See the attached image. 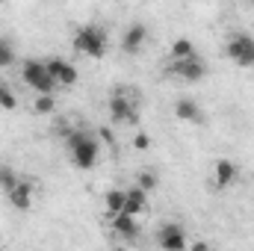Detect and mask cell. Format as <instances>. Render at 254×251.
Returning <instances> with one entry per match:
<instances>
[{"instance_id": "obj_26", "label": "cell", "mask_w": 254, "mask_h": 251, "mask_svg": "<svg viewBox=\"0 0 254 251\" xmlns=\"http://www.w3.org/2000/svg\"><path fill=\"white\" fill-rule=\"evenodd\" d=\"M113 251H125V249H113Z\"/></svg>"}, {"instance_id": "obj_18", "label": "cell", "mask_w": 254, "mask_h": 251, "mask_svg": "<svg viewBox=\"0 0 254 251\" xmlns=\"http://www.w3.org/2000/svg\"><path fill=\"white\" fill-rule=\"evenodd\" d=\"M18 184H21V181H18L15 169H12V166H0V189H6V195H9Z\"/></svg>"}, {"instance_id": "obj_19", "label": "cell", "mask_w": 254, "mask_h": 251, "mask_svg": "<svg viewBox=\"0 0 254 251\" xmlns=\"http://www.w3.org/2000/svg\"><path fill=\"white\" fill-rule=\"evenodd\" d=\"M136 187L142 189V192H148V195H151V192L157 189V175H154V172H139Z\"/></svg>"}, {"instance_id": "obj_22", "label": "cell", "mask_w": 254, "mask_h": 251, "mask_svg": "<svg viewBox=\"0 0 254 251\" xmlns=\"http://www.w3.org/2000/svg\"><path fill=\"white\" fill-rule=\"evenodd\" d=\"M133 148L136 151H151V136L148 133H136L133 136Z\"/></svg>"}, {"instance_id": "obj_3", "label": "cell", "mask_w": 254, "mask_h": 251, "mask_svg": "<svg viewBox=\"0 0 254 251\" xmlns=\"http://www.w3.org/2000/svg\"><path fill=\"white\" fill-rule=\"evenodd\" d=\"M21 77H24V83H27L33 92H39V95H54V92H57V80L48 74V65L39 63V60H27Z\"/></svg>"}, {"instance_id": "obj_24", "label": "cell", "mask_w": 254, "mask_h": 251, "mask_svg": "<svg viewBox=\"0 0 254 251\" xmlns=\"http://www.w3.org/2000/svg\"><path fill=\"white\" fill-rule=\"evenodd\" d=\"M190 251H210V246H207V243H195Z\"/></svg>"}, {"instance_id": "obj_13", "label": "cell", "mask_w": 254, "mask_h": 251, "mask_svg": "<svg viewBox=\"0 0 254 251\" xmlns=\"http://www.w3.org/2000/svg\"><path fill=\"white\" fill-rule=\"evenodd\" d=\"M9 204H12L15 210H30V207H33V184L21 181L18 187L9 192Z\"/></svg>"}, {"instance_id": "obj_8", "label": "cell", "mask_w": 254, "mask_h": 251, "mask_svg": "<svg viewBox=\"0 0 254 251\" xmlns=\"http://www.w3.org/2000/svg\"><path fill=\"white\" fill-rule=\"evenodd\" d=\"M204 71H207V65L201 63L198 57L169 65V74H175V77H181V80H187V83H198V80L204 77Z\"/></svg>"}, {"instance_id": "obj_2", "label": "cell", "mask_w": 254, "mask_h": 251, "mask_svg": "<svg viewBox=\"0 0 254 251\" xmlns=\"http://www.w3.org/2000/svg\"><path fill=\"white\" fill-rule=\"evenodd\" d=\"M65 145H68V151H71L74 166H80V169H92L95 160H98V154H101V145H98L95 136L86 133V130H74V133L65 139Z\"/></svg>"}, {"instance_id": "obj_23", "label": "cell", "mask_w": 254, "mask_h": 251, "mask_svg": "<svg viewBox=\"0 0 254 251\" xmlns=\"http://www.w3.org/2000/svg\"><path fill=\"white\" fill-rule=\"evenodd\" d=\"M98 139H101L104 145H116V133H113L110 127H101V130H98Z\"/></svg>"}, {"instance_id": "obj_6", "label": "cell", "mask_w": 254, "mask_h": 251, "mask_svg": "<svg viewBox=\"0 0 254 251\" xmlns=\"http://www.w3.org/2000/svg\"><path fill=\"white\" fill-rule=\"evenodd\" d=\"M157 243L163 251H184L187 249V231L175 222H166L160 231H157Z\"/></svg>"}, {"instance_id": "obj_14", "label": "cell", "mask_w": 254, "mask_h": 251, "mask_svg": "<svg viewBox=\"0 0 254 251\" xmlns=\"http://www.w3.org/2000/svg\"><path fill=\"white\" fill-rule=\"evenodd\" d=\"M110 228H113V234H119V237H125V240H136L139 237V225H136V219H130V216H113L110 219Z\"/></svg>"}, {"instance_id": "obj_17", "label": "cell", "mask_w": 254, "mask_h": 251, "mask_svg": "<svg viewBox=\"0 0 254 251\" xmlns=\"http://www.w3.org/2000/svg\"><path fill=\"white\" fill-rule=\"evenodd\" d=\"M33 113H36V116H51V113H57V95H36V98H33Z\"/></svg>"}, {"instance_id": "obj_5", "label": "cell", "mask_w": 254, "mask_h": 251, "mask_svg": "<svg viewBox=\"0 0 254 251\" xmlns=\"http://www.w3.org/2000/svg\"><path fill=\"white\" fill-rule=\"evenodd\" d=\"M110 116H113L116 125H136L139 122V113L133 110V104L127 101V95L122 89H116L113 98H110Z\"/></svg>"}, {"instance_id": "obj_10", "label": "cell", "mask_w": 254, "mask_h": 251, "mask_svg": "<svg viewBox=\"0 0 254 251\" xmlns=\"http://www.w3.org/2000/svg\"><path fill=\"white\" fill-rule=\"evenodd\" d=\"M237 163H231V160H219L216 163V169H213V184L216 189H228L234 181H237Z\"/></svg>"}, {"instance_id": "obj_9", "label": "cell", "mask_w": 254, "mask_h": 251, "mask_svg": "<svg viewBox=\"0 0 254 251\" xmlns=\"http://www.w3.org/2000/svg\"><path fill=\"white\" fill-rule=\"evenodd\" d=\"M148 207V192H142L139 187H130V189H125V216H130V219H136L142 210Z\"/></svg>"}, {"instance_id": "obj_11", "label": "cell", "mask_w": 254, "mask_h": 251, "mask_svg": "<svg viewBox=\"0 0 254 251\" xmlns=\"http://www.w3.org/2000/svg\"><path fill=\"white\" fill-rule=\"evenodd\" d=\"M175 116L181 119V122H190V125H201L204 122V113H201V107L190 101V98H181L178 104H175Z\"/></svg>"}, {"instance_id": "obj_7", "label": "cell", "mask_w": 254, "mask_h": 251, "mask_svg": "<svg viewBox=\"0 0 254 251\" xmlns=\"http://www.w3.org/2000/svg\"><path fill=\"white\" fill-rule=\"evenodd\" d=\"M45 65H48V74L57 80V86H74L80 80V71L68 63V60H63V57H54V60H48Z\"/></svg>"}, {"instance_id": "obj_25", "label": "cell", "mask_w": 254, "mask_h": 251, "mask_svg": "<svg viewBox=\"0 0 254 251\" xmlns=\"http://www.w3.org/2000/svg\"><path fill=\"white\" fill-rule=\"evenodd\" d=\"M0 246H3V234H0Z\"/></svg>"}, {"instance_id": "obj_15", "label": "cell", "mask_w": 254, "mask_h": 251, "mask_svg": "<svg viewBox=\"0 0 254 251\" xmlns=\"http://www.w3.org/2000/svg\"><path fill=\"white\" fill-rule=\"evenodd\" d=\"M192 57H195V45L187 36H181V39L172 42V48H169V60L172 63H184V60H192Z\"/></svg>"}, {"instance_id": "obj_21", "label": "cell", "mask_w": 254, "mask_h": 251, "mask_svg": "<svg viewBox=\"0 0 254 251\" xmlns=\"http://www.w3.org/2000/svg\"><path fill=\"white\" fill-rule=\"evenodd\" d=\"M12 63H15V51H12V45H9V42H3V39H0V68H9Z\"/></svg>"}, {"instance_id": "obj_4", "label": "cell", "mask_w": 254, "mask_h": 251, "mask_svg": "<svg viewBox=\"0 0 254 251\" xmlns=\"http://www.w3.org/2000/svg\"><path fill=\"white\" fill-rule=\"evenodd\" d=\"M225 54L231 63H237L240 68H252L254 65V39L249 33H234L225 45Z\"/></svg>"}, {"instance_id": "obj_20", "label": "cell", "mask_w": 254, "mask_h": 251, "mask_svg": "<svg viewBox=\"0 0 254 251\" xmlns=\"http://www.w3.org/2000/svg\"><path fill=\"white\" fill-rule=\"evenodd\" d=\"M0 110H18V98L9 86H0Z\"/></svg>"}, {"instance_id": "obj_12", "label": "cell", "mask_w": 254, "mask_h": 251, "mask_svg": "<svg viewBox=\"0 0 254 251\" xmlns=\"http://www.w3.org/2000/svg\"><path fill=\"white\" fill-rule=\"evenodd\" d=\"M148 39V30H145V24H130L125 33V39H122V48H125L127 54H136L139 48H142V42Z\"/></svg>"}, {"instance_id": "obj_16", "label": "cell", "mask_w": 254, "mask_h": 251, "mask_svg": "<svg viewBox=\"0 0 254 251\" xmlns=\"http://www.w3.org/2000/svg\"><path fill=\"white\" fill-rule=\"evenodd\" d=\"M104 210H107L110 219L113 216H122V210H125V189H110L104 195Z\"/></svg>"}, {"instance_id": "obj_1", "label": "cell", "mask_w": 254, "mask_h": 251, "mask_svg": "<svg viewBox=\"0 0 254 251\" xmlns=\"http://www.w3.org/2000/svg\"><path fill=\"white\" fill-rule=\"evenodd\" d=\"M74 51L86 54L89 60H104L107 57V33L98 24H83L74 33Z\"/></svg>"}]
</instances>
